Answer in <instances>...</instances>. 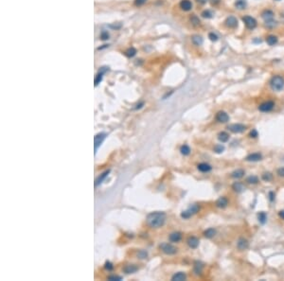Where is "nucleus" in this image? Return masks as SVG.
Here are the masks:
<instances>
[{
	"label": "nucleus",
	"mask_w": 284,
	"mask_h": 281,
	"mask_svg": "<svg viewBox=\"0 0 284 281\" xmlns=\"http://www.w3.org/2000/svg\"><path fill=\"white\" fill-rule=\"evenodd\" d=\"M229 135H228L226 132H221V133L218 135V139L219 141H221L222 143H225L229 140Z\"/></svg>",
	"instance_id": "24"
},
{
	"label": "nucleus",
	"mask_w": 284,
	"mask_h": 281,
	"mask_svg": "<svg viewBox=\"0 0 284 281\" xmlns=\"http://www.w3.org/2000/svg\"><path fill=\"white\" fill-rule=\"evenodd\" d=\"M274 108H275V102L273 101H264L261 104H260V106H259V110L262 113H269Z\"/></svg>",
	"instance_id": "6"
},
{
	"label": "nucleus",
	"mask_w": 284,
	"mask_h": 281,
	"mask_svg": "<svg viewBox=\"0 0 284 281\" xmlns=\"http://www.w3.org/2000/svg\"><path fill=\"white\" fill-rule=\"evenodd\" d=\"M213 151H214L216 153H222V152L225 151V146L222 145V144H217V145L214 146Z\"/></svg>",
	"instance_id": "36"
},
{
	"label": "nucleus",
	"mask_w": 284,
	"mask_h": 281,
	"mask_svg": "<svg viewBox=\"0 0 284 281\" xmlns=\"http://www.w3.org/2000/svg\"><path fill=\"white\" fill-rule=\"evenodd\" d=\"M180 152H181V153L183 154V155H189V154H191V148H189L188 145H183L180 148Z\"/></svg>",
	"instance_id": "33"
},
{
	"label": "nucleus",
	"mask_w": 284,
	"mask_h": 281,
	"mask_svg": "<svg viewBox=\"0 0 284 281\" xmlns=\"http://www.w3.org/2000/svg\"><path fill=\"white\" fill-rule=\"evenodd\" d=\"M191 41L193 43V45L195 46H201L203 44V38L199 35H193L191 37Z\"/></svg>",
	"instance_id": "29"
},
{
	"label": "nucleus",
	"mask_w": 284,
	"mask_h": 281,
	"mask_svg": "<svg viewBox=\"0 0 284 281\" xmlns=\"http://www.w3.org/2000/svg\"><path fill=\"white\" fill-rule=\"evenodd\" d=\"M137 270H138V268L136 265H127L124 268V272L126 274H133V273H136Z\"/></svg>",
	"instance_id": "31"
},
{
	"label": "nucleus",
	"mask_w": 284,
	"mask_h": 281,
	"mask_svg": "<svg viewBox=\"0 0 284 281\" xmlns=\"http://www.w3.org/2000/svg\"><path fill=\"white\" fill-rule=\"evenodd\" d=\"M143 105H144V102H141L140 104H137L136 107V109H140Z\"/></svg>",
	"instance_id": "52"
},
{
	"label": "nucleus",
	"mask_w": 284,
	"mask_h": 281,
	"mask_svg": "<svg viewBox=\"0 0 284 281\" xmlns=\"http://www.w3.org/2000/svg\"><path fill=\"white\" fill-rule=\"evenodd\" d=\"M137 257L139 258H146L148 257V253L146 251H144V250H141V251H139L137 253Z\"/></svg>",
	"instance_id": "40"
},
{
	"label": "nucleus",
	"mask_w": 284,
	"mask_h": 281,
	"mask_svg": "<svg viewBox=\"0 0 284 281\" xmlns=\"http://www.w3.org/2000/svg\"><path fill=\"white\" fill-rule=\"evenodd\" d=\"M101 39H102V40H107V39H109V33H108V32H106V31L102 32Z\"/></svg>",
	"instance_id": "44"
},
{
	"label": "nucleus",
	"mask_w": 284,
	"mask_h": 281,
	"mask_svg": "<svg viewBox=\"0 0 284 281\" xmlns=\"http://www.w3.org/2000/svg\"><path fill=\"white\" fill-rule=\"evenodd\" d=\"M259 182H260V179H259L258 176H256V175H251V176H249V177H247V179H246V183L250 184V185H257Z\"/></svg>",
	"instance_id": "27"
},
{
	"label": "nucleus",
	"mask_w": 284,
	"mask_h": 281,
	"mask_svg": "<svg viewBox=\"0 0 284 281\" xmlns=\"http://www.w3.org/2000/svg\"><path fill=\"white\" fill-rule=\"evenodd\" d=\"M197 2H199L200 4H205L208 2V0H196Z\"/></svg>",
	"instance_id": "51"
},
{
	"label": "nucleus",
	"mask_w": 284,
	"mask_h": 281,
	"mask_svg": "<svg viewBox=\"0 0 284 281\" xmlns=\"http://www.w3.org/2000/svg\"><path fill=\"white\" fill-rule=\"evenodd\" d=\"M247 129V126L242 123H234L227 126V130H229L233 134H242Z\"/></svg>",
	"instance_id": "5"
},
{
	"label": "nucleus",
	"mask_w": 284,
	"mask_h": 281,
	"mask_svg": "<svg viewBox=\"0 0 284 281\" xmlns=\"http://www.w3.org/2000/svg\"><path fill=\"white\" fill-rule=\"evenodd\" d=\"M106 134L105 133H99L98 135H95L94 137V146H95V153H97V151L99 147L102 145V143L103 142V140L105 139V137H106Z\"/></svg>",
	"instance_id": "8"
},
{
	"label": "nucleus",
	"mask_w": 284,
	"mask_h": 281,
	"mask_svg": "<svg viewBox=\"0 0 284 281\" xmlns=\"http://www.w3.org/2000/svg\"><path fill=\"white\" fill-rule=\"evenodd\" d=\"M228 203H229V201H228L227 198L222 196V197H220L219 199L216 201V206L219 208H225L228 206Z\"/></svg>",
	"instance_id": "13"
},
{
	"label": "nucleus",
	"mask_w": 284,
	"mask_h": 281,
	"mask_svg": "<svg viewBox=\"0 0 284 281\" xmlns=\"http://www.w3.org/2000/svg\"><path fill=\"white\" fill-rule=\"evenodd\" d=\"M220 2H221V0H211V1H210V3H211L212 6H216V5L220 4Z\"/></svg>",
	"instance_id": "49"
},
{
	"label": "nucleus",
	"mask_w": 284,
	"mask_h": 281,
	"mask_svg": "<svg viewBox=\"0 0 284 281\" xmlns=\"http://www.w3.org/2000/svg\"><path fill=\"white\" fill-rule=\"evenodd\" d=\"M102 76H103V73L102 72H99V74L97 75V77L95 78V85H98L99 84H101V81L102 80Z\"/></svg>",
	"instance_id": "39"
},
{
	"label": "nucleus",
	"mask_w": 284,
	"mask_h": 281,
	"mask_svg": "<svg viewBox=\"0 0 284 281\" xmlns=\"http://www.w3.org/2000/svg\"><path fill=\"white\" fill-rule=\"evenodd\" d=\"M277 174L281 178H284V167H281L280 169H277Z\"/></svg>",
	"instance_id": "43"
},
{
	"label": "nucleus",
	"mask_w": 284,
	"mask_h": 281,
	"mask_svg": "<svg viewBox=\"0 0 284 281\" xmlns=\"http://www.w3.org/2000/svg\"><path fill=\"white\" fill-rule=\"evenodd\" d=\"M199 210H200V206L198 203H193V205H191L188 209H186L185 211H183L181 213V217L185 220H188L189 218H191L192 216H194L195 214H197Z\"/></svg>",
	"instance_id": "3"
},
{
	"label": "nucleus",
	"mask_w": 284,
	"mask_h": 281,
	"mask_svg": "<svg viewBox=\"0 0 284 281\" xmlns=\"http://www.w3.org/2000/svg\"><path fill=\"white\" fill-rule=\"evenodd\" d=\"M104 267H105V269H106V270H108V271H111V270H112V269L114 268L113 264L111 263V262H109V261H107L106 263H105Z\"/></svg>",
	"instance_id": "46"
},
{
	"label": "nucleus",
	"mask_w": 284,
	"mask_h": 281,
	"mask_svg": "<svg viewBox=\"0 0 284 281\" xmlns=\"http://www.w3.org/2000/svg\"><path fill=\"white\" fill-rule=\"evenodd\" d=\"M247 2L246 0H236L235 1V7L239 10H243L246 8Z\"/></svg>",
	"instance_id": "26"
},
{
	"label": "nucleus",
	"mask_w": 284,
	"mask_h": 281,
	"mask_svg": "<svg viewBox=\"0 0 284 281\" xmlns=\"http://www.w3.org/2000/svg\"><path fill=\"white\" fill-rule=\"evenodd\" d=\"M242 21H243L244 25L246 26V27L248 30H253V29H255L256 27H257V20H256L255 18H253V17H251V16H249V15L243 16Z\"/></svg>",
	"instance_id": "7"
},
{
	"label": "nucleus",
	"mask_w": 284,
	"mask_h": 281,
	"mask_svg": "<svg viewBox=\"0 0 284 281\" xmlns=\"http://www.w3.org/2000/svg\"><path fill=\"white\" fill-rule=\"evenodd\" d=\"M180 8L185 12H188L192 9V3L189 0H182L180 2Z\"/></svg>",
	"instance_id": "17"
},
{
	"label": "nucleus",
	"mask_w": 284,
	"mask_h": 281,
	"mask_svg": "<svg viewBox=\"0 0 284 281\" xmlns=\"http://www.w3.org/2000/svg\"><path fill=\"white\" fill-rule=\"evenodd\" d=\"M225 24L229 29H235L238 27V20L234 16H228L225 21Z\"/></svg>",
	"instance_id": "12"
},
{
	"label": "nucleus",
	"mask_w": 284,
	"mask_h": 281,
	"mask_svg": "<svg viewBox=\"0 0 284 281\" xmlns=\"http://www.w3.org/2000/svg\"><path fill=\"white\" fill-rule=\"evenodd\" d=\"M270 86L274 91L280 92L284 88V78L280 75H276L270 80Z\"/></svg>",
	"instance_id": "2"
},
{
	"label": "nucleus",
	"mask_w": 284,
	"mask_h": 281,
	"mask_svg": "<svg viewBox=\"0 0 284 281\" xmlns=\"http://www.w3.org/2000/svg\"><path fill=\"white\" fill-rule=\"evenodd\" d=\"M268 197H269V200H270L271 202H273V201L275 200V198H276V194H275V192H273V191L269 192Z\"/></svg>",
	"instance_id": "47"
},
{
	"label": "nucleus",
	"mask_w": 284,
	"mask_h": 281,
	"mask_svg": "<svg viewBox=\"0 0 284 281\" xmlns=\"http://www.w3.org/2000/svg\"><path fill=\"white\" fill-rule=\"evenodd\" d=\"M191 24L193 26H195V27H198V26H200V24H201V21H200V19L197 17L196 15H192L191 16Z\"/></svg>",
	"instance_id": "35"
},
{
	"label": "nucleus",
	"mask_w": 284,
	"mask_h": 281,
	"mask_svg": "<svg viewBox=\"0 0 284 281\" xmlns=\"http://www.w3.org/2000/svg\"><path fill=\"white\" fill-rule=\"evenodd\" d=\"M277 1H278V0H277Z\"/></svg>",
	"instance_id": "53"
},
{
	"label": "nucleus",
	"mask_w": 284,
	"mask_h": 281,
	"mask_svg": "<svg viewBox=\"0 0 284 281\" xmlns=\"http://www.w3.org/2000/svg\"><path fill=\"white\" fill-rule=\"evenodd\" d=\"M232 189L235 192H237V193H242V192L245 189V186H244V185L241 183V182H235V183L232 185Z\"/></svg>",
	"instance_id": "15"
},
{
	"label": "nucleus",
	"mask_w": 284,
	"mask_h": 281,
	"mask_svg": "<svg viewBox=\"0 0 284 281\" xmlns=\"http://www.w3.org/2000/svg\"><path fill=\"white\" fill-rule=\"evenodd\" d=\"M261 17L262 19H264V21H269L274 18V13L272 12L271 10H264L262 13H261Z\"/></svg>",
	"instance_id": "18"
},
{
	"label": "nucleus",
	"mask_w": 284,
	"mask_h": 281,
	"mask_svg": "<svg viewBox=\"0 0 284 281\" xmlns=\"http://www.w3.org/2000/svg\"><path fill=\"white\" fill-rule=\"evenodd\" d=\"M258 220H259V222H260V223H261V224H264L266 222H267V214L265 213V212H260L259 214H258Z\"/></svg>",
	"instance_id": "30"
},
{
	"label": "nucleus",
	"mask_w": 284,
	"mask_h": 281,
	"mask_svg": "<svg viewBox=\"0 0 284 281\" xmlns=\"http://www.w3.org/2000/svg\"><path fill=\"white\" fill-rule=\"evenodd\" d=\"M199 240L196 238V237H189L187 240L188 245L191 248V249H196V248L199 246Z\"/></svg>",
	"instance_id": "14"
},
{
	"label": "nucleus",
	"mask_w": 284,
	"mask_h": 281,
	"mask_svg": "<svg viewBox=\"0 0 284 281\" xmlns=\"http://www.w3.org/2000/svg\"><path fill=\"white\" fill-rule=\"evenodd\" d=\"M160 249L162 250V252L164 253V254L170 255V256L175 255L177 253V251H178V249L174 245H172L171 243H167V242H164V243H162L160 245Z\"/></svg>",
	"instance_id": "4"
},
{
	"label": "nucleus",
	"mask_w": 284,
	"mask_h": 281,
	"mask_svg": "<svg viewBox=\"0 0 284 281\" xmlns=\"http://www.w3.org/2000/svg\"><path fill=\"white\" fill-rule=\"evenodd\" d=\"M186 278H187L186 274L183 273V272H179V273H176V274H174V275H172L171 280H174V281H183V280H186Z\"/></svg>",
	"instance_id": "21"
},
{
	"label": "nucleus",
	"mask_w": 284,
	"mask_h": 281,
	"mask_svg": "<svg viewBox=\"0 0 284 281\" xmlns=\"http://www.w3.org/2000/svg\"><path fill=\"white\" fill-rule=\"evenodd\" d=\"M208 38H209V40L212 41V42L218 41V36H217V35L214 33V32H210V33L208 34Z\"/></svg>",
	"instance_id": "42"
},
{
	"label": "nucleus",
	"mask_w": 284,
	"mask_h": 281,
	"mask_svg": "<svg viewBox=\"0 0 284 281\" xmlns=\"http://www.w3.org/2000/svg\"><path fill=\"white\" fill-rule=\"evenodd\" d=\"M277 41H278L277 37L275 36V35H269L268 37L266 38V42H267V44H268L269 46H275L276 44L277 43Z\"/></svg>",
	"instance_id": "28"
},
{
	"label": "nucleus",
	"mask_w": 284,
	"mask_h": 281,
	"mask_svg": "<svg viewBox=\"0 0 284 281\" xmlns=\"http://www.w3.org/2000/svg\"><path fill=\"white\" fill-rule=\"evenodd\" d=\"M136 54V50L135 47H130L125 51V55L128 58H132V57L135 56Z\"/></svg>",
	"instance_id": "34"
},
{
	"label": "nucleus",
	"mask_w": 284,
	"mask_h": 281,
	"mask_svg": "<svg viewBox=\"0 0 284 281\" xmlns=\"http://www.w3.org/2000/svg\"><path fill=\"white\" fill-rule=\"evenodd\" d=\"M273 178H274L273 174L271 172H263L262 175H261V179H262L264 182H271L273 180Z\"/></svg>",
	"instance_id": "32"
},
{
	"label": "nucleus",
	"mask_w": 284,
	"mask_h": 281,
	"mask_svg": "<svg viewBox=\"0 0 284 281\" xmlns=\"http://www.w3.org/2000/svg\"><path fill=\"white\" fill-rule=\"evenodd\" d=\"M237 248L240 251H245L249 248V241L244 239V238H240L237 241Z\"/></svg>",
	"instance_id": "10"
},
{
	"label": "nucleus",
	"mask_w": 284,
	"mask_h": 281,
	"mask_svg": "<svg viewBox=\"0 0 284 281\" xmlns=\"http://www.w3.org/2000/svg\"><path fill=\"white\" fill-rule=\"evenodd\" d=\"M245 160L248 162H259L262 160V154L260 152H253L250 153L245 157Z\"/></svg>",
	"instance_id": "11"
},
{
	"label": "nucleus",
	"mask_w": 284,
	"mask_h": 281,
	"mask_svg": "<svg viewBox=\"0 0 284 281\" xmlns=\"http://www.w3.org/2000/svg\"><path fill=\"white\" fill-rule=\"evenodd\" d=\"M202 16H203L204 18L209 19V18H212V17H213V13H211L209 10H204V12L202 13Z\"/></svg>",
	"instance_id": "38"
},
{
	"label": "nucleus",
	"mask_w": 284,
	"mask_h": 281,
	"mask_svg": "<svg viewBox=\"0 0 284 281\" xmlns=\"http://www.w3.org/2000/svg\"><path fill=\"white\" fill-rule=\"evenodd\" d=\"M277 21H275L274 19L269 20V21H265V26L267 27H269V29H274L275 27H277Z\"/></svg>",
	"instance_id": "37"
},
{
	"label": "nucleus",
	"mask_w": 284,
	"mask_h": 281,
	"mask_svg": "<svg viewBox=\"0 0 284 281\" xmlns=\"http://www.w3.org/2000/svg\"><path fill=\"white\" fill-rule=\"evenodd\" d=\"M146 1H147V0H135V5H136V6H137V7L142 6V5H144L146 3Z\"/></svg>",
	"instance_id": "45"
},
{
	"label": "nucleus",
	"mask_w": 284,
	"mask_h": 281,
	"mask_svg": "<svg viewBox=\"0 0 284 281\" xmlns=\"http://www.w3.org/2000/svg\"><path fill=\"white\" fill-rule=\"evenodd\" d=\"M169 240L171 242H179L182 240V233L180 232H174L169 237Z\"/></svg>",
	"instance_id": "20"
},
{
	"label": "nucleus",
	"mask_w": 284,
	"mask_h": 281,
	"mask_svg": "<svg viewBox=\"0 0 284 281\" xmlns=\"http://www.w3.org/2000/svg\"><path fill=\"white\" fill-rule=\"evenodd\" d=\"M278 216H280L282 220H284V210L280 211V213H278Z\"/></svg>",
	"instance_id": "50"
},
{
	"label": "nucleus",
	"mask_w": 284,
	"mask_h": 281,
	"mask_svg": "<svg viewBox=\"0 0 284 281\" xmlns=\"http://www.w3.org/2000/svg\"><path fill=\"white\" fill-rule=\"evenodd\" d=\"M215 235H216V230L214 228H208L204 232V236L207 239H212Z\"/></svg>",
	"instance_id": "25"
},
{
	"label": "nucleus",
	"mask_w": 284,
	"mask_h": 281,
	"mask_svg": "<svg viewBox=\"0 0 284 281\" xmlns=\"http://www.w3.org/2000/svg\"><path fill=\"white\" fill-rule=\"evenodd\" d=\"M108 279H109V280L114 281V280H121L122 278H121L120 277H116V275H112V277H108Z\"/></svg>",
	"instance_id": "48"
},
{
	"label": "nucleus",
	"mask_w": 284,
	"mask_h": 281,
	"mask_svg": "<svg viewBox=\"0 0 284 281\" xmlns=\"http://www.w3.org/2000/svg\"><path fill=\"white\" fill-rule=\"evenodd\" d=\"M166 218H167V216L164 212H160V211L153 212V213H150L147 216L146 222L150 227L159 228V227H162L164 225V223L166 222Z\"/></svg>",
	"instance_id": "1"
},
{
	"label": "nucleus",
	"mask_w": 284,
	"mask_h": 281,
	"mask_svg": "<svg viewBox=\"0 0 284 281\" xmlns=\"http://www.w3.org/2000/svg\"><path fill=\"white\" fill-rule=\"evenodd\" d=\"M215 118L220 123H227L228 121H229V119H230L228 114L226 112H225V111H219L218 113L216 114Z\"/></svg>",
	"instance_id": "9"
},
{
	"label": "nucleus",
	"mask_w": 284,
	"mask_h": 281,
	"mask_svg": "<svg viewBox=\"0 0 284 281\" xmlns=\"http://www.w3.org/2000/svg\"><path fill=\"white\" fill-rule=\"evenodd\" d=\"M203 268H204V265H203L202 262L196 261L195 263H194V273H195V274H197V275L201 274L203 272Z\"/></svg>",
	"instance_id": "22"
},
{
	"label": "nucleus",
	"mask_w": 284,
	"mask_h": 281,
	"mask_svg": "<svg viewBox=\"0 0 284 281\" xmlns=\"http://www.w3.org/2000/svg\"><path fill=\"white\" fill-rule=\"evenodd\" d=\"M258 136H259V133H258V131L256 129H253L249 133V137H251V138H257Z\"/></svg>",
	"instance_id": "41"
},
{
	"label": "nucleus",
	"mask_w": 284,
	"mask_h": 281,
	"mask_svg": "<svg viewBox=\"0 0 284 281\" xmlns=\"http://www.w3.org/2000/svg\"><path fill=\"white\" fill-rule=\"evenodd\" d=\"M197 169H198L201 172L205 173V172H209L210 170L212 169V167H211L210 165L208 164V163H201V164H199L198 166H197Z\"/></svg>",
	"instance_id": "19"
},
{
	"label": "nucleus",
	"mask_w": 284,
	"mask_h": 281,
	"mask_svg": "<svg viewBox=\"0 0 284 281\" xmlns=\"http://www.w3.org/2000/svg\"><path fill=\"white\" fill-rule=\"evenodd\" d=\"M244 174H245V172H244V169H235L234 172L231 173V177L233 178V179H241V178H242L243 176H244Z\"/></svg>",
	"instance_id": "16"
},
{
	"label": "nucleus",
	"mask_w": 284,
	"mask_h": 281,
	"mask_svg": "<svg viewBox=\"0 0 284 281\" xmlns=\"http://www.w3.org/2000/svg\"><path fill=\"white\" fill-rule=\"evenodd\" d=\"M109 172H110V170L108 169V170H106V172H104L102 174H101L99 176V177L97 178V180H96V183H95V186H98L99 185H101L102 182H103V180L107 177V175L109 174Z\"/></svg>",
	"instance_id": "23"
}]
</instances>
